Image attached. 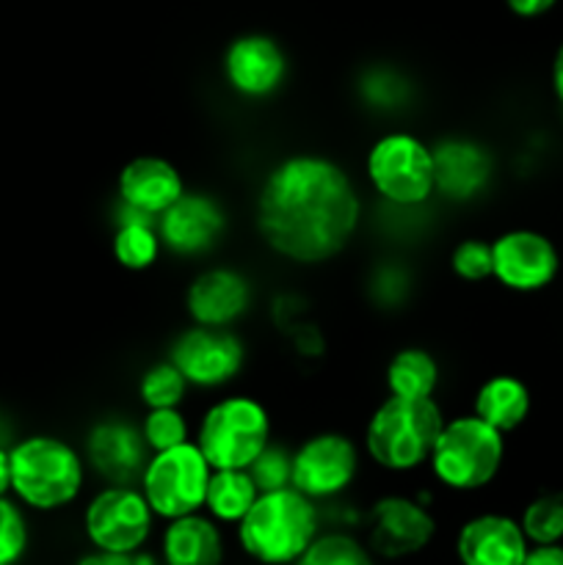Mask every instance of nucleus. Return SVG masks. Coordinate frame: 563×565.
Instances as JSON below:
<instances>
[{
  "instance_id": "f257e3e1",
  "label": "nucleus",
  "mask_w": 563,
  "mask_h": 565,
  "mask_svg": "<svg viewBox=\"0 0 563 565\" xmlns=\"http://www.w3.org/2000/svg\"><path fill=\"white\" fill-rule=\"evenodd\" d=\"M359 213L357 188L334 160L290 154L259 188L257 230L279 257L320 265L351 243Z\"/></svg>"
},
{
  "instance_id": "f03ea898",
  "label": "nucleus",
  "mask_w": 563,
  "mask_h": 565,
  "mask_svg": "<svg viewBox=\"0 0 563 565\" xmlns=\"http://www.w3.org/2000/svg\"><path fill=\"white\" fill-rule=\"evenodd\" d=\"M243 552L263 565H293L318 539L315 500L293 486L263 491L237 522Z\"/></svg>"
},
{
  "instance_id": "7ed1b4c3",
  "label": "nucleus",
  "mask_w": 563,
  "mask_h": 565,
  "mask_svg": "<svg viewBox=\"0 0 563 565\" xmlns=\"http://www.w3.org/2000/svg\"><path fill=\"white\" fill-rule=\"evenodd\" d=\"M442 425L445 417L434 397L390 395L370 417L364 447L379 467L390 472H412L431 458Z\"/></svg>"
},
{
  "instance_id": "20e7f679",
  "label": "nucleus",
  "mask_w": 563,
  "mask_h": 565,
  "mask_svg": "<svg viewBox=\"0 0 563 565\" xmlns=\"http://www.w3.org/2000/svg\"><path fill=\"white\" fill-rule=\"evenodd\" d=\"M11 491L33 511H59L83 489V461L55 436H28L9 450Z\"/></svg>"
},
{
  "instance_id": "39448f33",
  "label": "nucleus",
  "mask_w": 563,
  "mask_h": 565,
  "mask_svg": "<svg viewBox=\"0 0 563 565\" xmlns=\"http://www.w3.org/2000/svg\"><path fill=\"white\" fill-rule=\"evenodd\" d=\"M502 456L506 441L500 430L469 414L442 425L428 461L442 486L453 491H478L497 478Z\"/></svg>"
},
{
  "instance_id": "423d86ee",
  "label": "nucleus",
  "mask_w": 563,
  "mask_h": 565,
  "mask_svg": "<svg viewBox=\"0 0 563 565\" xmlns=\"http://www.w3.org/2000/svg\"><path fill=\"white\" fill-rule=\"evenodd\" d=\"M268 441V412L246 395L221 397L204 412L196 430V447L213 469H248Z\"/></svg>"
},
{
  "instance_id": "0eeeda50",
  "label": "nucleus",
  "mask_w": 563,
  "mask_h": 565,
  "mask_svg": "<svg viewBox=\"0 0 563 565\" xmlns=\"http://www.w3.org/2000/svg\"><path fill=\"white\" fill-rule=\"evenodd\" d=\"M368 180L386 202L417 207L436 191L434 149L412 132H386L368 154Z\"/></svg>"
},
{
  "instance_id": "6e6552de",
  "label": "nucleus",
  "mask_w": 563,
  "mask_h": 565,
  "mask_svg": "<svg viewBox=\"0 0 563 565\" xmlns=\"http://www.w3.org/2000/svg\"><path fill=\"white\" fill-rule=\"evenodd\" d=\"M210 475H213V467L202 456L196 441H185L149 458L141 475V494L147 497L155 516L169 519V522L191 516L199 508H204Z\"/></svg>"
},
{
  "instance_id": "1a4fd4ad",
  "label": "nucleus",
  "mask_w": 563,
  "mask_h": 565,
  "mask_svg": "<svg viewBox=\"0 0 563 565\" xmlns=\"http://www.w3.org/2000/svg\"><path fill=\"white\" fill-rule=\"evenodd\" d=\"M152 519L155 513L141 491L132 486H110L88 502L83 527L94 550L132 555L147 544Z\"/></svg>"
},
{
  "instance_id": "9d476101",
  "label": "nucleus",
  "mask_w": 563,
  "mask_h": 565,
  "mask_svg": "<svg viewBox=\"0 0 563 565\" xmlns=\"http://www.w3.org/2000/svg\"><path fill=\"white\" fill-rule=\"evenodd\" d=\"M169 362L199 390L224 386L241 373L243 342L221 326H193L174 340Z\"/></svg>"
},
{
  "instance_id": "9b49d317",
  "label": "nucleus",
  "mask_w": 563,
  "mask_h": 565,
  "mask_svg": "<svg viewBox=\"0 0 563 565\" xmlns=\"http://www.w3.org/2000/svg\"><path fill=\"white\" fill-rule=\"evenodd\" d=\"M359 469V452L348 436L326 430L309 436L293 452L290 486L309 500H329L353 483Z\"/></svg>"
},
{
  "instance_id": "f8f14e48",
  "label": "nucleus",
  "mask_w": 563,
  "mask_h": 565,
  "mask_svg": "<svg viewBox=\"0 0 563 565\" xmlns=\"http://www.w3.org/2000/svg\"><path fill=\"white\" fill-rule=\"evenodd\" d=\"M491 276L517 292H535L555 279L561 259L550 237L533 230H511L491 243Z\"/></svg>"
},
{
  "instance_id": "ddd939ff",
  "label": "nucleus",
  "mask_w": 563,
  "mask_h": 565,
  "mask_svg": "<svg viewBox=\"0 0 563 565\" xmlns=\"http://www.w3.org/2000/svg\"><path fill=\"white\" fill-rule=\"evenodd\" d=\"M434 516L408 497H384L368 516L370 552L386 561L417 555L434 541Z\"/></svg>"
},
{
  "instance_id": "4468645a",
  "label": "nucleus",
  "mask_w": 563,
  "mask_h": 565,
  "mask_svg": "<svg viewBox=\"0 0 563 565\" xmlns=\"http://www.w3.org/2000/svg\"><path fill=\"white\" fill-rule=\"evenodd\" d=\"M224 230V210L204 193H182L166 213L158 215L160 246L180 257L208 254L221 241Z\"/></svg>"
},
{
  "instance_id": "2eb2a0df",
  "label": "nucleus",
  "mask_w": 563,
  "mask_h": 565,
  "mask_svg": "<svg viewBox=\"0 0 563 565\" xmlns=\"http://www.w3.org/2000/svg\"><path fill=\"white\" fill-rule=\"evenodd\" d=\"M287 75V58L279 42L263 33L237 36L224 53V77L241 97L263 99L282 86Z\"/></svg>"
},
{
  "instance_id": "dca6fc26",
  "label": "nucleus",
  "mask_w": 563,
  "mask_h": 565,
  "mask_svg": "<svg viewBox=\"0 0 563 565\" xmlns=\"http://www.w3.org/2000/svg\"><path fill=\"white\" fill-rule=\"evenodd\" d=\"M147 441L136 425L121 419H105L94 425L86 441V456L99 478L110 480V486H130L141 478L147 467Z\"/></svg>"
},
{
  "instance_id": "f3484780",
  "label": "nucleus",
  "mask_w": 563,
  "mask_h": 565,
  "mask_svg": "<svg viewBox=\"0 0 563 565\" xmlns=\"http://www.w3.org/2000/svg\"><path fill=\"white\" fill-rule=\"evenodd\" d=\"M456 555L461 565H522L528 539L522 524L500 513L475 516L458 530Z\"/></svg>"
},
{
  "instance_id": "a211bd4d",
  "label": "nucleus",
  "mask_w": 563,
  "mask_h": 565,
  "mask_svg": "<svg viewBox=\"0 0 563 565\" xmlns=\"http://www.w3.org/2000/svg\"><path fill=\"white\" fill-rule=\"evenodd\" d=\"M116 191H119V202L125 207L158 218L185 193V182L169 160L141 154L119 171Z\"/></svg>"
},
{
  "instance_id": "6ab92c4d",
  "label": "nucleus",
  "mask_w": 563,
  "mask_h": 565,
  "mask_svg": "<svg viewBox=\"0 0 563 565\" xmlns=\"http://www.w3.org/2000/svg\"><path fill=\"white\" fill-rule=\"evenodd\" d=\"M252 303V287L246 276L232 268H210L193 279L188 287L185 307L193 323L199 326H226L243 318V312Z\"/></svg>"
},
{
  "instance_id": "aec40b11",
  "label": "nucleus",
  "mask_w": 563,
  "mask_h": 565,
  "mask_svg": "<svg viewBox=\"0 0 563 565\" xmlns=\"http://www.w3.org/2000/svg\"><path fill=\"white\" fill-rule=\"evenodd\" d=\"M434 149L436 191L450 199H472L491 174V160L484 147L472 141H442Z\"/></svg>"
},
{
  "instance_id": "412c9836",
  "label": "nucleus",
  "mask_w": 563,
  "mask_h": 565,
  "mask_svg": "<svg viewBox=\"0 0 563 565\" xmlns=\"http://www.w3.org/2000/svg\"><path fill=\"white\" fill-rule=\"evenodd\" d=\"M163 561L166 565H221V530L199 513L171 519L163 533Z\"/></svg>"
},
{
  "instance_id": "4be33fe9",
  "label": "nucleus",
  "mask_w": 563,
  "mask_h": 565,
  "mask_svg": "<svg viewBox=\"0 0 563 565\" xmlns=\"http://www.w3.org/2000/svg\"><path fill=\"white\" fill-rule=\"evenodd\" d=\"M472 414L500 434L517 430L530 414L528 386L513 375H495L486 384H480L472 403Z\"/></svg>"
},
{
  "instance_id": "5701e85b",
  "label": "nucleus",
  "mask_w": 563,
  "mask_h": 565,
  "mask_svg": "<svg viewBox=\"0 0 563 565\" xmlns=\"http://www.w3.org/2000/svg\"><path fill=\"white\" fill-rule=\"evenodd\" d=\"M259 489L246 469H213L204 494V508L215 522L237 524L257 502Z\"/></svg>"
},
{
  "instance_id": "b1692460",
  "label": "nucleus",
  "mask_w": 563,
  "mask_h": 565,
  "mask_svg": "<svg viewBox=\"0 0 563 565\" xmlns=\"http://www.w3.org/2000/svg\"><path fill=\"white\" fill-rule=\"evenodd\" d=\"M119 230L114 235V259L127 270H147L160 254V235L152 226L155 218L136 213L125 204L119 207Z\"/></svg>"
},
{
  "instance_id": "393cba45",
  "label": "nucleus",
  "mask_w": 563,
  "mask_h": 565,
  "mask_svg": "<svg viewBox=\"0 0 563 565\" xmlns=\"http://www.w3.org/2000/svg\"><path fill=\"white\" fill-rule=\"evenodd\" d=\"M439 364L423 348H403L386 364V390L395 397H434Z\"/></svg>"
},
{
  "instance_id": "a878e982",
  "label": "nucleus",
  "mask_w": 563,
  "mask_h": 565,
  "mask_svg": "<svg viewBox=\"0 0 563 565\" xmlns=\"http://www.w3.org/2000/svg\"><path fill=\"white\" fill-rule=\"evenodd\" d=\"M524 539L541 544H557L563 539V494H541L522 513Z\"/></svg>"
},
{
  "instance_id": "bb28decb",
  "label": "nucleus",
  "mask_w": 563,
  "mask_h": 565,
  "mask_svg": "<svg viewBox=\"0 0 563 565\" xmlns=\"http://www.w3.org/2000/svg\"><path fill=\"white\" fill-rule=\"evenodd\" d=\"M188 381L171 362L152 364L138 381V395L147 408H177L185 397Z\"/></svg>"
},
{
  "instance_id": "cd10ccee",
  "label": "nucleus",
  "mask_w": 563,
  "mask_h": 565,
  "mask_svg": "<svg viewBox=\"0 0 563 565\" xmlns=\"http://www.w3.org/2000/svg\"><path fill=\"white\" fill-rule=\"evenodd\" d=\"M293 565H375L370 552L357 539L342 533L318 535Z\"/></svg>"
},
{
  "instance_id": "c85d7f7f",
  "label": "nucleus",
  "mask_w": 563,
  "mask_h": 565,
  "mask_svg": "<svg viewBox=\"0 0 563 565\" xmlns=\"http://www.w3.org/2000/svg\"><path fill=\"white\" fill-rule=\"evenodd\" d=\"M144 441L152 452L169 450V447L185 445L188 423L177 408H149L147 419L141 425Z\"/></svg>"
},
{
  "instance_id": "c756f323",
  "label": "nucleus",
  "mask_w": 563,
  "mask_h": 565,
  "mask_svg": "<svg viewBox=\"0 0 563 565\" xmlns=\"http://www.w3.org/2000/svg\"><path fill=\"white\" fill-rule=\"evenodd\" d=\"M246 472L252 475V480L257 483L259 494H263V491L287 489L293 475V452H287L285 447H276L268 441V447L254 458L252 467H248Z\"/></svg>"
},
{
  "instance_id": "7c9ffc66",
  "label": "nucleus",
  "mask_w": 563,
  "mask_h": 565,
  "mask_svg": "<svg viewBox=\"0 0 563 565\" xmlns=\"http://www.w3.org/2000/svg\"><path fill=\"white\" fill-rule=\"evenodd\" d=\"M28 550V524L20 508L0 497V565H14Z\"/></svg>"
},
{
  "instance_id": "2f4dec72",
  "label": "nucleus",
  "mask_w": 563,
  "mask_h": 565,
  "mask_svg": "<svg viewBox=\"0 0 563 565\" xmlns=\"http://www.w3.org/2000/svg\"><path fill=\"white\" fill-rule=\"evenodd\" d=\"M450 268L453 274L461 281H486L491 279V243L469 237L461 241L450 254Z\"/></svg>"
},
{
  "instance_id": "473e14b6",
  "label": "nucleus",
  "mask_w": 563,
  "mask_h": 565,
  "mask_svg": "<svg viewBox=\"0 0 563 565\" xmlns=\"http://www.w3.org/2000/svg\"><path fill=\"white\" fill-rule=\"evenodd\" d=\"M522 565H563V546L541 544L535 550H528Z\"/></svg>"
},
{
  "instance_id": "72a5a7b5",
  "label": "nucleus",
  "mask_w": 563,
  "mask_h": 565,
  "mask_svg": "<svg viewBox=\"0 0 563 565\" xmlns=\"http://www.w3.org/2000/svg\"><path fill=\"white\" fill-rule=\"evenodd\" d=\"M506 3L519 17H539L544 11H550L557 0H506Z\"/></svg>"
},
{
  "instance_id": "f704fd0d",
  "label": "nucleus",
  "mask_w": 563,
  "mask_h": 565,
  "mask_svg": "<svg viewBox=\"0 0 563 565\" xmlns=\"http://www.w3.org/2000/svg\"><path fill=\"white\" fill-rule=\"evenodd\" d=\"M75 565H138L132 561V555H116V552H92V555L81 557Z\"/></svg>"
},
{
  "instance_id": "c9c22d12",
  "label": "nucleus",
  "mask_w": 563,
  "mask_h": 565,
  "mask_svg": "<svg viewBox=\"0 0 563 565\" xmlns=\"http://www.w3.org/2000/svg\"><path fill=\"white\" fill-rule=\"evenodd\" d=\"M11 491V458L9 450L0 447V497H6Z\"/></svg>"
},
{
  "instance_id": "e433bc0d",
  "label": "nucleus",
  "mask_w": 563,
  "mask_h": 565,
  "mask_svg": "<svg viewBox=\"0 0 563 565\" xmlns=\"http://www.w3.org/2000/svg\"><path fill=\"white\" fill-rule=\"evenodd\" d=\"M552 86H555L557 99L563 103V44L557 47L555 61H552Z\"/></svg>"
}]
</instances>
